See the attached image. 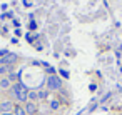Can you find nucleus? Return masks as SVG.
Masks as SVG:
<instances>
[{
    "label": "nucleus",
    "mask_w": 122,
    "mask_h": 115,
    "mask_svg": "<svg viewBox=\"0 0 122 115\" xmlns=\"http://www.w3.org/2000/svg\"><path fill=\"white\" fill-rule=\"evenodd\" d=\"M17 58H19V57H17L15 53H10V52H9L5 57L0 58V65H4V67H10V68H12V67H14V63L17 62Z\"/></svg>",
    "instance_id": "nucleus-3"
},
{
    "label": "nucleus",
    "mask_w": 122,
    "mask_h": 115,
    "mask_svg": "<svg viewBox=\"0 0 122 115\" xmlns=\"http://www.w3.org/2000/svg\"><path fill=\"white\" fill-rule=\"evenodd\" d=\"M14 115H27V112H25L22 103H15L14 105Z\"/></svg>",
    "instance_id": "nucleus-7"
},
{
    "label": "nucleus",
    "mask_w": 122,
    "mask_h": 115,
    "mask_svg": "<svg viewBox=\"0 0 122 115\" xmlns=\"http://www.w3.org/2000/svg\"><path fill=\"white\" fill-rule=\"evenodd\" d=\"M45 85H47V90L49 92H60L62 90V80L59 75H49L45 78Z\"/></svg>",
    "instance_id": "nucleus-2"
},
{
    "label": "nucleus",
    "mask_w": 122,
    "mask_h": 115,
    "mask_svg": "<svg viewBox=\"0 0 122 115\" xmlns=\"http://www.w3.org/2000/svg\"><path fill=\"white\" fill-rule=\"evenodd\" d=\"M30 29H32V30H34V29H37V24H35V22H34V20H32V22H30Z\"/></svg>",
    "instance_id": "nucleus-12"
},
{
    "label": "nucleus",
    "mask_w": 122,
    "mask_h": 115,
    "mask_svg": "<svg viewBox=\"0 0 122 115\" xmlns=\"http://www.w3.org/2000/svg\"><path fill=\"white\" fill-rule=\"evenodd\" d=\"M14 102L12 100H0V112L2 113H10L14 112Z\"/></svg>",
    "instance_id": "nucleus-5"
},
{
    "label": "nucleus",
    "mask_w": 122,
    "mask_h": 115,
    "mask_svg": "<svg viewBox=\"0 0 122 115\" xmlns=\"http://www.w3.org/2000/svg\"><path fill=\"white\" fill-rule=\"evenodd\" d=\"M10 95L17 100V103H25L29 100V87L24 82H15L10 87Z\"/></svg>",
    "instance_id": "nucleus-1"
},
{
    "label": "nucleus",
    "mask_w": 122,
    "mask_h": 115,
    "mask_svg": "<svg viewBox=\"0 0 122 115\" xmlns=\"http://www.w3.org/2000/svg\"><path fill=\"white\" fill-rule=\"evenodd\" d=\"M39 92V100H45L49 97V90H37Z\"/></svg>",
    "instance_id": "nucleus-10"
},
{
    "label": "nucleus",
    "mask_w": 122,
    "mask_h": 115,
    "mask_svg": "<svg viewBox=\"0 0 122 115\" xmlns=\"http://www.w3.org/2000/svg\"><path fill=\"white\" fill-rule=\"evenodd\" d=\"M12 80L9 77H0V90H10Z\"/></svg>",
    "instance_id": "nucleus-6"
},
{
    "label": "nucleus",
    "mask_w": 122,
    "mask_h": 115,
    "mask_svg": "<svg viewBox=\"0 0 122 115\" xmlns=\"http://www.w3.org/2000/svg\"><path fill=\"white\" fill-rule=\"evenodd\" d=\"M60 75L65 77V78H69V72H67V70H60Z\"/></svg>",
    "instance_id": "nucleus-11"
},
{
    "label": "nucleus",
    "mask_w": 122,
    "mask_h": 115,
    "mask_svg": "<svg viewBox=\"0 0 122 115\" xmlns=\"http://www.w3.org/2000/svg\"><path fill=\"white\" fill-rule=\"evenodd\" d=\"M29 100L30 102H37L39 100V92L37 90H29Z\"/></svg>",
    "instance_id": "nucleus-9"
},
{
    "label": "nucleus",
    "mask_w": 122,
    "mask_h": 115,
    "mask_svg": "<svg viewBox=\"0 0 122 115\" xmlns=\"http://www.w3.org/2000/svg\"><path fill=\"white\" fill-rule=\"evenodd\" d=\"M24 108H25L27 115H37V113H39V105H37V102L27 100V102L24 103Z\"/></svg>",
    "instance_id": "nucleus-4"
},
{
    "label": "nucleus",
    "mask_w": 122,
    "mask_h": 115,
    "mask_svg": "<svg viewBox=\"0 0 122 115\" xmlns=\"http://www.w3.org/2000/svg\"><path fill=\"white\" fill-rule=\"evenodd\" d=\"M49 107H50V110H59V107H60V100H59V98H52V100L49 102Z\"/></svg>",
    "instance_id": "nucleus-8"
},
{
    "label": "nucleus",
    "mask_w": 122,
    "mask_h": 115,
    "mask_svg": "<svg viewBox=\"0 0 122 115\" xmlns=\"http://www.w3.org/2000/svg\"><path fill=\"white\" fill-rule=\"evenodd\" d=\"M89 88H90V90H92V92H94V90H97V85H95V83H92V85H90V87H89Z\"/></svg>",
    "instance_id": "nucleus-13"
},
{
    "label": "nucleus",
    "mask_w": 122,
    "mask_h": 115,
    "mask_svg": "<svg viewBox=\"0 0 122 115\" xmlns=\"http://www.w3.org/2000/svg\"><path fill=\"white\" fill-rule=\"evenodd\" d=\"M2 115H14V113H2Z\"/></svg>",
    "instance_id": "nucleus-14"
}]
</instances>
